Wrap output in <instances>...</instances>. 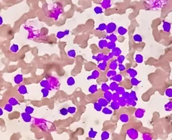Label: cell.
<instances>
[{
	"label": "cell",
	"instance_id": "cell-1",
	"mask_svg": "<svg viewBox=\"0 0 172 140\" xmlns=\"http://www.w3.org/2000/svg\"><path fill=\"white\" fill-rule=\"evenodd\" d=\"M126 134L130 139L133 140H137L138 138V132L134 128H130L128 129L126 131Z\"/></svg>",
	"mask_w": 172,
	"mask_h": 140
},
{
	"label": "cell",
	"instance_id": "cell-2",
	"mask_svg": "<svg viewBox=\"0 0 172 140\" xmlns=\"http://www.w3.org/2000/svg\"><path fill=\"white\" fill-rule=\"evenodd\" d=\"M117 30V24L114 22H110L107 25L105 31L107 34H113Z\"/></svg>",
	"mask_w": 172,
	"mask_h": 140
},
{
	"label": "cell",
	"instance_id": "cell-3",
	"mask_svg": "<svg viewBox=\"0 0 172 140\" xmlns=\"http://www.w3.org/2000/svg\"><path fill=\"white\" fill-rule=\"evenodd\" d=\"M100 77V72L97 69H95L92 71L91 75L88 76L87 78V80H95L97 79L98 78Z\"/></svg>",
	"mask_w": 172,
	"mask_h": 140
},
{
	"label": "cell",
	"instance_id": "cell-4",
	"mask_svg": "<svg viewBox=\"0 0 172 140\" xmlns=\"http://www.w3.org/2000/svg\"><path fill=\"white\" fill-rule=\"evenodd\" d=\"M146 110L144 108H138L135 112V116L138 119H141L144 117Z\"/></svg>",
	"mask_w": 172,
	"mask_h": 140
},
{
	"label": "cell",
	"instance_id": "cell-5",
	"mask_svg": "<svg viewBox=\"0 0 172 140\" xmlns=\"http://www.w3.org/2000/svg\"><path fill=\"white\" fill-rule=\"evenodd\" d=\"M111 7V0H102L101 7L103 9H108Z\"/></svg>",
	"mask_w": 172,
	"mask_h": 140
},
{
	"label": "cell",
	"instance_id": "cell-6",
	"mask_svg": "<svg viewBox=\"0 0 172 140\" xmlns=\"http://www.w3.org/2000/svg\"><path fill=\"white\" fill-rule=\"evenodd\" d=\"M21 118L23 120V121H25V123H29V122L31 121L32 120V117L30 116V114H28L26 112H23L21 114Z\"/></svg>",
	"mask_w": 172,
	"mask_h": 140
},
{
	"label": "cell",
	"instance_id": "cell-7",
	"mask_svg": "<svg viewBox=\"0 0 172 140\" xmlns=\"http://www.w3.org/2000/svg\"><path fill=\"white\" fill-rule=\"evenodd\" d=\"M23 81V76L21 74H17L14 77V83L16 84H20L21 83H22Z\"/></svg>",
	"mask_w": 172,
	"mask_h": 140
},
{
	"label": "cell",
	"instance_id": "cell-8",
	"mask_svg": "<svg viewBox=\"0 0 172 140\" xmlns=\"http://www.w3.org/2000/svg\"><path fill=\"white\" fill-rule=\"evenodd\" d=\"M18 92L21 95H25L28 93V91H27V88L26 86L21 84L18 88Z\"/></svg>",
	"mask_w": 172,
	"mask_h": 140
},
{
	"label": "cell",
	"instance_id": "cell-9",
	"mask_svg": "<svg viewBox=\"0 0 172 140\" xmlns=\"http://www.w3.org/2000/svg\"><path fill=\"white\" fill-rule=\"evenodd\" d=\"M69 29H66L64 31H58L56 34V37L58 39H62L64 38L65 36L69 35Z\"/></svg>",
	"mask_w": 172,
	"mask_h": 140
},
{
	"label": "cell",
	"instance_id": "cell-10",
	"mask_svg": "<svg viewBox=\"0 0 172 140\" xmlns=\"http://www.w3.org/2000/svg\"><path fill=\"white\" fill-rule=\"evenodd\" d=\"M40 84L41 86L43 88H47V89H49V90H51V84H50V82H49V81H47V80H42V81L40 82Z\"/></svg>",
	"mask_w": 172,
	"mask_h": 140
},
{
	"label": "cell",
	"instance_id": "cell-11",
	"mask_svg": "<svg viewBox=\"0 0 172 140\" xmlns=\"http://www.w3.org/2000/svg\"><path fill=\"white\" fill-rule=\"evenodd\" d=\"M171 23L168 22H163V24H162V29L166 33H169L171 30Z\"/></svg>",
	"mask_w": 172,
	"mask_h": 140
},
{
	"label": "cell",
	"instance_id": "cell-12",
	"mask_svg": "<svg viewBox=\"0 0 172 140\" xmlns=\"http://www.w3.org/2000/svg\"><path fill=\"white\" fill-rule=\"evenodd\" d=\"M107 43H108V42H107L106 39H102V40H100L98 42V47L100 49H104L105 47H107Z\"/></svg>",
	"mask_w": 172,
	"mask_h": 140
},
{
	"label": "cell",
	"instance_id": "cell-13",
	"mask_svg": "<svg viewBox=\"0 0 172 140\" xmlns=\"http://www.w3.org/2000/svg\"><path fill=\"white\" fill-rule=\"evenodd\" d=\"M126 72H127V73H128L131 78L136 77V76L138 75L137 71L135 70V69H133V68H129V69H127Z\"/></svg>",
	"mask_w": 172,
	"mask_h": 140
},
{
	"label": "cell",
	"instance_id": "cell-14",
	"mask_svg": "<svg viewBox=\"0 0 172 140\" xmlns=\"http://www.w3.org/2000/svg\"><path fill=\"white\" fill-rule=\"evenodd\" d=\"M110 80L113 81L117 82H121L123 80V77L120 74H117L111 78H110Z\"/></svg>",
	"mask_w": 172,
	"mask_h": 140
},
{
	"label": "cell",
	"instance_id": "cell-15",
	"mask_svg": "<svg viewBox=\"0 0 172 140\" xmlns=\"http://www.w3.org/2000/svg\"><path fill=\"white\" fill-rule=\"evenodd\" d=\"M120 121L124 123H126L129 121L130 120V117L127 114H122L119 117Z\"/></svg>",
	"mask_w": 172,
	"mask_h": 140
},
{
	"label": "cell",
	"instance_id": "cell-16",
	"mask_svg": "<svg viewBox=\"0 0 172 140\" xmlns=\"http://www.w3.org/2000/svg\"><path fill=\"white\" fill-rule=\"evenodd\" d=\"M112 94L113 93L110 91L103 92V98H105L109 103H111L112 101Z\"/></svg>",
	"mask_w": 172,
	"mask_h": 140
},
{
	"label": "cell",
	"instance_id": "cell-17",
	"mask_svg": "<svg viewBox=\"0 0 172 140\" xmlns=\"http://www.w3.org/2000/svg\"><path fill=\"white\" fill-rule=\"evenodd\" d=\"M98 103L100 104V105L102 106V107H107V106L109 104V102L107 101V100L105 99V98L102 97V98H99L98 100Z\"/></svg>",
	"mask_w": 172,
	"mask_h": 140
},
{
	"label": "cell",
	"instance_id": "cell-18",
	"mask_svg": "<svg viewBox=\"0 0 172 140\" xmlns=\"http://www.w3.org/2000/svg\"><path fill=\"white\" fill-rule=\"evenodd\" d=\"M118 64L117 62V60H113L109 64V69H112V70H116L118 68Z\"/></svg>",
	"mask_w": 172,
	"mask_h": 140
},
{
	"label": "cell",
	"instance_id": "cell-19",
	"mask_svg": "<svg viewBox=\"0 0 172 140\" xmlns=\"http://www.w3.org/2000/svg\"><path fill=\"white\" fill-rule=\"evenodd\" d=\"M103 57H104V55H103V53H98L96 56L93 55V57H92V59H94V60H96L98 62H101L103 61Z\"/></svg>",
	"mask_w": 172,
	"mask_h": 140
},
{
	"label": "cell",
	"instance_id": "cell-20",
	"mask_svg": "<svg viewBox=\"0 0 172 140\" xmlns=\"http://www.w3.org/2000/svg\"><path fill=\"white\" fill-rule=\"evenodd\" d=\"M109 86V89H110L111 91H115L116 89H117V88L119 86H118V84L117 82L113 81L110 83Z\"/></svg>",
	"mask_w": 172,
	"mask_h": 140
},
{
	"label": "cell",
	"instance_id": "cell-21",
	"mask_svg": "<svg viewBox=\"0 0 172 140\" xmlns=\"http://www.w3.org/2000/svg\"><path fill=\"white\" fill-rule=\"evenodd\" d=\"M111 52L113 54L114 57H118V56H120V55H121L122 50L120 49V48H119V47H116L115 48H114L113 49H112Z\"/></svg>",
	"mask_w": 172,
	"mask_h": 140
},
{
	"label": "cell",
	"instance_id": "cell-22",
	"mask_svg": "<svg viewBox=\"0 0 172 140\" xmlns=\"http://www.w3.org/2000/svg\"><path fill=\"white\" fill-rule=\"evenodd\" d=\"M117 32L120 36H124V35H125L126 33H128V30H127V29L125 28V27L121 26L119 27L117 29Z\"/></svg>",
	"mask_w": 172,
	"mask_h": 140
},
{
	"label": "cell",
	"instance_id": "cell-23",
	"mask_svg": "<svg viewBox=\"0 0 172 140\" xmlns=\"http://www.w3.org/2000/svg\"><path fill=\"white\" fill-rule=\"evenodd\" d=\"M89 92L91 94H95L98 91V86L96 84H93L89 86Z\"/></svg>",
	"mask_w": 172,
	"mask_h": 140
},
{
	"label": "cell",
	"instance_id": "cell-24",
	"mask_svg": "<svg viewBox=\"0 0 172 140\" xmlns=\"http://www.w3.org/2000/svg\"><path fill=\"white\" fill-rule=\"evenodd\" d=\"M107 66V63L106 62H103V61H102V62H100V63L98 64V68L100 70H101V71H105V69H106Z\"/></svg>",
	"mask_w": 172,
	"mask_h": 140
},
{
	"label": "cell",
	"instance_id": "cell-25",
	"mask_svg": "<svg viewBox=\"0 0 172 140\" xmlns=\"http://www.w3.org/2000/svg\"><path fill=\"white\" fill-rule=\"evenodd\" d=\"M110 106L112 110H118L120 108V107L118 101H113L111 102Z\"/></svg>",
	"mask_w": 172,
	"mask_h": 140
},
{
	"label": "cell",
	"instance_id": "cell-26",
	"mask_svg": "<svg viewBox=\"0 0 172 140\" xmlns=\"http://www.w3.org/2000/svg\"><path fill=\"white\" fill-rule=\"evenodd\" d=\"M135 60L137 63L141 64L144 61V57L141 54H137L135 57Z\"/></svg>",
	"mask_w": 172,
	"mask_h": 140
},
{
	"label": "cell",
	"instance_id": "cell-27",
	"mask_svg": "<svg viewBox=\"0 0 172 140\" xmlns=\"http://www.w3.org/2000/svg\"><path fill=\"white\" fill-rule=\"evenodd\" d=\"M8 103L9 104H11L12 106H14L18 105L19 104L18 101V100H17L16 98L13 97H10L9 99H8Z\"/></svg>",
	"mask_w": 172,
	"mask_h": 140
},
{
	"label": "cell",
	"instance_id": "cell-28",
	"mask_svg": "<svg viewBox=\"0 0 172 140\" xmlns=\"http://www.w3.org/2000/svg\"><path fill=\"white\" fill-rule=\"evenodd\" d=\"M106 39H108L110 42H116L118 40L117 36L115 34H110V35L106 37Z\"/></svg>",
	"mask_w": 172,
	"mask_h": 140
},
{
	"label": "cell",
	"instance_id": "cell-29",
	"mask_svg": "<svg viewBox=\"0 0 172 140\" xmlns=\"http://www.w3.org/2000/svg\"><path fill=\"white\" fill-rule=\"evenodd\" d=\"M19 45L18 44H12L11 46H10V51L12 52V53H16L18 52L19 51Z\"/></svg>",
	"mask_w": 172,
	"mask_h": 140
},
{
	"label": "cell",
	"instance_id": "cell-30",
	"mask_svg": "<svg viewBox=\"0 0 172 140\" xmlns=\"http://www.w3.org/2000/svg\"><path fill=\"white\" fill-rule=\"evenodd\" d=\"M118 103L119 104V105L120 107H124L127 105V103H126V100L123 98L122 97H120L118 101Z\"/></svg>",
	"mask_w": 172,
	"mask_h": 140
},
{
	"label": "cell",
	"instance_id": "cell-31",
	"mask_svg": "<svg viewBox=\"0 0 172 140\" xmlns=\"http://www.w3.org/2000/svg\"><path fill=\"white\" fill-rule=\"evenodd\" d=\"M110 137V134L107 131H103L101 134V140H107Z\"/></svg>",
	"mask_w": 172,
	"mask_h": 140
},
{
	"label": "cell",
	"instance_id": "cell-32",
	"mask_svg": "<svg viewBox=\"0 0 172 140\" xmlns=\"http://www.w3.org/2000/svg\"><path fill=\"white\" fill-rule=\"evenodd\" d=\"M102 112L105 115H111L113 114V110L107 107H103L102 110Z\"/></svg>",
	"mask_w": 172,
	"mask_h": 140
},
{
	"label": "cell",
	"instance_id": "cell-33",
	"mask_svg": "<svg viewBox=\"0 0 172 140\" xmlns=\"http://www.w3.org/2000/svg\"><path fill=\"white\" fill-rule=\"evenodd\" d=\"M106 26H107V25L105 24V23H100V24L98 25L97 28L96 29V30H97V31H101V32L104 31V30H105V29H106Z\"/></svg>",
	"mask_w": 172,
	"mask_h": 140
},
{
	"label": "cell",
	"instance_id": "cell-34",
	"mask_svg": "<svg viewBox=\"0 0 172 140\" xmlns=\"http://www.w3.org/2000/svg\"><path fill=\"white\" fill-rule=\"evenodd\" d=\"M98 132L95 130H94L93 128H91V130L89 131V133H88V136H89V138H91V139H94L95 138L96 135H97Z\"/></svg>",
	"mask_w": 172,
	"mask_h": 140
},
{
	"label": "cell",
	"instance_id": "cell-35",
	"mask_svg": "<svg viewBox=\"0 0 172 140\" xmlns=\"http://www.w3.org/2000/svg\"><path fill=\"white\" fill-rule=\"evenodd\" d=\"M133 39L135 42H142V38L141 37V35H138V34H135V35H133Z\"/></svg>",
	"mask_w": 172,
	"mask_h": 140
},
{
	"label": "cell",
	"instance_id": "cell-36",
	"mask_svg": "<svg viewBox=\"0 0 172 140\" xmlns=\"http://www.w3.org/2000/svg\"><path fill=\"white\" fill-rule=\"evenodd\" d=\"M164 109L167 112L172 111V101H169L164 105Z\"/></svg>",
	"mask_w": 172,
	"mask_h": 140
},
{
	"label": "cell",
	"instance_id": "cell-37",
	"mask_svg": "<svg viewBox=\"0 0 172 140\" xmlns=\"http://www.w3.org/2000/svg\"><path fill=\"white\" fill-rule=\"evenodd\" d=\"M126 103H127V105L128 106H136L137 105V101H134L133 99H132L131 98H129L128 99H126Z\"/></svg>",
	"mask_w": 172,
	"mask_h": 140
},
{
	"label": "cell",
	"instance_id": "cell-38",
	"mask_svg": "<svg viewBox=\"0 0 172 140\" xmlns=\"http://www.w3.org/2000/svg\"><path fill=\"white\" fill-rule=\"evenodd\" d=\"M130 82H131L132 86H138L140 83V81H138L136 77H133V78H131V80H130Z\"/></svg>",
	"mask_w": 172,
	"mask_h": 140
},
{
	"label": "cell",
	"instance_id": "cell-39",
	"mask_svg": "<svg viewBox=\"0 0 172 140\" xmlns=\"http://www.w3.org/2000/svg\"><path fill=\"white\" fill-rule=\"evenodd\" d=\"M117 73L116 70H112V69H109V71H107V73H106V76H107L108 78H111L113 76H115V75H117Z\"/></svg>",
	"mask_w": 172,
	"mask_h": 140
},
{
	"label": "cell",
	"instance_id": "cell-40",
	"mask_svg": "<svg viewBox=\"0 0 172 140\" xmlns=\"http://www.w3.org/2000/svg\"><path fill=\"white\" fill-rule=\"evenodd\" d=\"M67 84L69 86H72L75 84V80L73 77H69L67 80Z\"/></svg>",
	"mask_w": 172,
	"mask_h": 140
},
{
	"label": "cell",
	"instance_id": "cell-41",
	"mask_svg": "<svg viewBox=\"0 0 172 140\" xmlns=\"http://www.w3.org/2000/svg\"><path fill=\"white\" fill-rule=\"evenodd\" d=\"M93 106H94L95 110H96L97 112H100V111H102V108H103V107H102L98 102H96V103L93 104Z\"/></svg>",
	"mask_w": 172,
	"mask_h": 140
},
{
	"label": "cell",
	"instance_id": "cell-42",
	"mask_svg": "<svg viewBox=\"0 0 172 140\" xmlns=\"http://www.w3.org/2000/svg\"><path fill=\"white\" fill-rule=\"evenodd\" d=\"M125 91H126V90H125V88H124L122 87V86H118V87L117 88V89H116L115 92L116 93H117L120 96H122Z\"/></svg>",
	"mask_w": 172,
	"mask_h": 140
},
{
	"label": "cell",
	"instance_id": "cell-43",
	"mask_svg": "<svg viewBox=\"0 0 172 140\" xmlns=\"http://www.w3.org/2000/svg\"><path fill=\"white\" fill-rule=\"evenodd\" d=\"M94 12H95V14H101L103 13V8H102L101 7L96 6L94 8Z\"/></svg>",
	"mask_w": 172,
	"mask_h": 140
},
{
	"label": "cell",
	"instance_id": "cell-44",
	"mask_svg": "<svg viewBox=\"0 0 172 140\" xmlns=\"http://www.w3.org/2000/svg\"><path fill=\"white\" fill-rule=\"evenodd\" d=\"M34 108H33L32 106H26L25 109V112H26V113L28 114H32L34 112Z\"/></svg>",
	"mask_w": 172,
	"mask_h": 140
},
{
	"label": "cell",
	"instance_id": "cell-45",
	"mask_svg": "<svg viewBox=\"0 0 172 140\" xmlns=\"http://www.w3.org/2000/svg\"><path fill=\"white\" fill-rule=\"evenodd\" d=\"M4 110H5V111H7V112H11L12 110H13V106H12L10 104H9L8 103L6 104L5 106Z\"/></svg>",
	"mask_w": 172,
	"mask_h": 140
},
{
	"label": "cell",
	"instance_id": "cell-46",
	"mask_svg": "<svg viewBox=\"0 0 172 140\" xmlns=\"http://www.w3.org/2000/svg\"><path fill=\"white\" fill-rule=\"evenodd\" d=\"M116 43L113 42H110L109 41V42L107 43V48L108 49H110V50H112L114 48L116 47Z\"/></svg>",
	"mask_w": 172,
	"mask_h": 140
},
{
	"label": "cell",
	"instance_id": "cell-47",
	"mask_svg": "<svg viewBox=\"0 0 172 140\" xmlns=\"http://www.w3.org/2000/svg\"><path fill=\"white\" fill-rule=\"evenodd\" d=\"M101 89L103 92L109 91V86L107 83H102L101 85Z\"/></svg>",
	"mask_w": 172,
	"mask_h": 140
},
{
	"label": "cell",
	"instance_id": "cell-48",
	"mask_svg": "<svg viewBox=\"0 0 172 140\" xmlns=\"http://www.w3.org/2000/svg\"><path fill=\"white\" fill-rule=\"evenodd\" d=\"M67 55H68L69 57L74 59V58L76 57V51H75V49H71V50L67 51Z\"/></svg>",
	"mask_w": 172,
	"mask_h": 140
},
{
	"label": "cell",
	"instance_id": "cell-49",
	"mask_svg": "<svg viewBox=\"0 0 172 140\" xmlns=\"http://www.w3.org/2000/svg\"><path fill=\"white\" fill-rule=\"evenodd\" d=\"M49 89H47V88H43L42 89H41V92L43 94V97H48V96H49Z\"/></svg>",
	"mask_w": 172,
	"mask_h": 140
},
{
	"label": "cell",
	"instance_id": "cell-50",
	"mask_svg": "<svg viewBox=\"0 0 172 140\" xmlns=\"http://www.w3.org/2000/svg\"><path fill=\"white\" fill-rule=\"evenodd\" d=\"M130 97L131 98V99H133L134 101H138V97L137 96V93H136V92L135 91H131L130 92Z\"/></svg>",
	"mask_w": 172,
	"mask_h": 140
},
{
	"label": "cell",
	"instance_id": "cell-51",
	"mask_svg": "<svg viewBox=\"0 0 172 140\" xmlns=\"http://www.w3.org/2000/svg\"><path fill=\"white\" fill-rule=\"evenodd\" d=\"M165 95L168 97L172 98V88H170L166 89V91H165Z\"/></svg>",
	"mask_w": 172,
	"mask_h": 140
},
{
	"label": "cell",
	"instance_id": "cell-52",
	"mask_svg": "<svg viewBox=\"0 0 172 140\" xmlns=\"http://www.w3.org/2000/svg\"><path fill=\"white\" fill-rule=\"evenodd\" d=\"M120 97V95H118L117 93L115 92V93L112 94V101H118V99H119Z\"/></svg>",
	"mask_w": 172,
	"mask_h": 140
},
{
	"label": "cell",
	"instance_id": "cell-53",
	"mask_svg": "<svg viewBox=\"0 0 172 140\" xmlns=\"http://www.w3.org/2000/svg\"><path fill=\"white\" fill-rule=\"evenodd\" d=\"M117 62L118 64H123V62L125 60V57L124 55H120L117 57Z\"/></svg>",
	"mask_w": 172,
	"mask_h": 140
},
{
	"label": "cell",
	"instance_id": "cell-54",
	"mask_svg": "<svg viewBox=\"0 0 172 140\" xmlns=\"http://www.w3.org/2000/svg\"><path fill=\"white\" fill-rule=\"evenodd\" d=\"M143 140H152V137L150 134L148 133H144L142 135Z\"/></svg>",
	"mask_w": 172,
	"mask_h": 140
},
{
	"label": "cell",
	"instance_id": "cell-55",
	"mask_svg": "<svg viewBox=\"0 0 172 140\" xmlns=\"http://www.w3.org/2000/svg\"><path fill=\"white\" fill-rule=\"evenodd\" d=\"M67 111H68V113L71 114H74L76 111V108L75 106H69L68 108H67Z\"/></svg>",
	"mask_w": 172,
	"mask_h": 140
},
{
	"label": "cell",
	"instance_id": "cell-56",
	"mask_svg": "<svg viewBox=\"0 0 172 140\" xmlns=\"http://www.w3.org/2000/svg\"><path fill=\"white\" fill-rule=\"evenodd\" d=\"M60 113L62 116H67V114H69L68 111H67V108H62V109H60Z\"/></svg>",
	"mask_w": 172,
	"mask_h": 140
},
{
	"label": "cell",
	"instance_id": "cell-57",
	"mask_svg": "<svg viewBox=\"0 0 172 140\" xmlns=\"http://www.w3.org/2000/svg\"><path fill=\"white\" fill-rule=\"evenodd\" d=\"M118 69H119L120 71H124L126 70V66L124 65L123 64H118Z\"/></svg>",
	"mask_w": 172,
	"mask_h": 140
},
{
	"label": "cell",
	"instance_id": "cell-58",
	"mask_svg": "<svg viewBox=\"0 0 172 140\" xmlns=\"http://www.w3.org/2000/svg\"><path fill=\"white\" fill-rule=\"evenodd\" d=\"M122 97L123 98H124L126 100L130 98V92H128V91H125V92L122 95Z\"/></svg>",
	"mask_w": 172,
	"mask_h": 140
},
{
	"label": "cell",
	"instance_id": "cell-59",
	"mask_svg": "<svg viewBox=\"0 0 172 140\" xmlns=\"http://www.w3.org/2000/svg\"><path fill=\"white\" fill-rule=\"evenodd\" d=\"M109 60H110V59H109V57H108V55H104V57H103V62H107Z\"/></svg>",
	"mask_w": 172,
	"mask_h": 140
},
{
	"label": "cell",
	"instance_id": "cell-60",
	"mask_svg": "<svg viewBox=\"0 0 172 140\" xmlns=\"http://www.w3.org/2000/svg\"><path fill=\"white\" fill-rule=\"evenodd\" d=\"M107 55H108V57H109V59H112L114 57V55H113V54L112 53V52H110V53H109Z\"/></svg>",
	"mask_w": 172,
	"mask_h": 140
},
{
	"label": "cell",
	"instance_id": "cell-61",
	"mask_svg": "<svg viewBox=\"0 0 172 140\" xmlns=\"http://www.w3.org/2000/svg\"><path fill=\"white\" fill-rule=\"evenodd\" d=\"M3 23V19L2 17L0 16V26L2 25Z\"/></svg>",
	"mask_w": 172,
	"mask_h": 140
},
{
	"label": "cell",
	"instance_id": "cell-62",
	"mask_svg": "<svg viewBox=\"0 0 172 140\" xmlns=\"http://www.w3.org/2000/svg\"><path fill=\"white\" fill-rule=\"evenodd\" d=\"M3 114V111L2 108H0V116H1Z\"/></svg>",
	"mask_w": 172,
	"mask_h": 140
}]
</instances>
